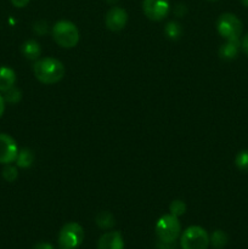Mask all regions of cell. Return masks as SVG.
<instances>
[{"instance_id": "9c48e42d", "label": "cell", "mask_w": 248, "mask_h": 249, "mask_svg": "<svg viewBox=\"0 0 248 249\" xmlns=\"http://www.w3.org/2000/svg\"><path fill=\"white\" fill-rule=\"evenodd\" d=\"M126 22H128V14L125 10L118 6L111 7L105 16V24L107 29L112 32H119L124 29Z\"/></svg>"}, {"instance_id": "44dd1931", "label": "cell", "mask_w": 248, "mask_h": 249, "mask_svg": "<svg viewBox=\"0 0 248 249\" xmlns=\"http://www.w3.org/2000/svg\"><path fill=\"white\" fill-rule=\"evenodd\" d=\"M4 99H5V101L9 102V104H12V105L17 104V102H19V100L22 99L21 90L16 87L11 88V89L7 90V91L5 92Z\"/></svg>"}, {"instance_id": "7a4b0ae2", "label": "cell", "mask_w": 248, "mask_h": 249, "mask_svg": "<svg viewBox=\"0 0 248 249\" xmlns=\"http://www.w3.org/2000/svg\"><path fill=\"white\" fill-rule=\"evenodd\" d=\"M53 38L58 46L63 49H72L79 43V31L73 22L61 19L53 27Z\"/></svg>"}, {"instance_id": "8992f818", "label": "cell", "mask_w": 248, "mask_h": 249, "mask_svg": "<svg viewBox=\"0 0 248 249\" xmlns=\"http://www.w3.org/2000/svg\"><path fill=\"white\" fill-rule=\"evenodd\" d=\"M84 241V230L78 223H67L58 233V245L63 249H77Z\"/></svg>"}, {"instance_id": "5b68a950", "label": "cell", "mask_w": 248, "mask_h": 249, "mask_svg": "<svg viewBox=\"0 0 248 249\" xmlns=\"http://www.w3.org/2000/svg\"><path fill=\"white\" fill-rule=\"evenodd\" d=\"M211 238L208 232L201 226H190L180 235L181 249H207Z\"/></svg>"}, {"instance_id": "2e32d148", "label": "cell", "mask_w": 248, "mask_h": 249, "mask_svg": "<svg viewBox=\"0 0 248 249\" xmlns=\"http://www.w3.org/2000/svg\"><path fill=\"white\" fill-rule=\"evenodd\" d=\"M209 238H211L212 246L216 249H221L225 247V246L228 245V241H229L228 235L221 230L214 231V232L212 233V236H209Z\"/></svg>"}, {"instance_id": "4316f807", "label": "cell", "mask_w": 248, "mask_h": 249, "mask_svg": "<svg viewBox=\"0 0 248 249\" xmlns=\"http://www.w3.org/2000/svg\"><path fill=\"white\" fill-rule=\"evenodd\" d=\"M240 1H241V4L243 5V6L248 7V0H240Z\"/></svg>"}, {"instance_id": "ffe728a7", "label": "cell", "mask_w": 248, "mask_h": 249, "mask_svg": "<svg viewBox=\"0 0 248 249\" xmlns=\"http://www.w3.org/2000/svg\"><path fill=\"white\" fill-rule=\"evenodd\" d=\"M1 175L7 182H14L18 178V170L12 164H6L4 167V169H2Z\"/></svg>"}, {"instance_id": "ac0fdd59", "label": "cell", "mask_w": 248, "mask_h": 249, "mask_svg": "<svg viewBox=\"0 0 248 249\" xmlns=\"http://www.w3.org/2000/svg\"><path fill=\"white\" fill-rule=\"evenodd\" d=\"M235 164L241 172L248 173V150L240 151V152L236 155Z\"/></svg>"}, {"instance_id": "8fae6325", "label": "cell", "mask_w": 248, "mask_h": 249, "mask_svg": "<svg viewBox=\"0 0 248 249\" xmlns=\"http://www.w3.org/2000/svg\"><path fill=\"white\" fill-rule=\"evenodd\" d=\"M16 83V73L12 68L7 66L0 67V91L6 92L11 88L15 87Z\"/></svg>"}, {"instance_id": "ba28073f", "label": "cell", "mask_w": 248, "mask_h": 249, "mask_svg": "<svg viewBox=\"0 0 248 249\" xmlns=\"http://www.w3.org/2000/svg\"><path fill=\"white\" fill-rule=\"evenodd\" d=\"M18 146L9 134L0 133V164H12L18 156Z\"/></svg>"}, {"instance_id": "30bf717a", "label": "cell", "mask_w": 248, "mask_h": 249, "mask_svg": "<svg viewBox=\"0 0 248 249\" xmlns=\"http://www.w3.org/2000/svg\"><path fill=\"white\" fill-rule=\"evenodd\" d=\"M97 249H124L123 236L119 231H108L100 237Z\"/></svg>"}, {"instance_id": "52a82bcc", "label": "cell", "mask_w": 248, "mask_h": 249, "mask_svg": "<svg viewBox=\"0 0 248 249\" xmlns=\"http://www.w3.org/2000/svg\"><path fill=\"white\" fill-rule=\"evenodd\" d=\"M142 11L151 21H162L170 11L169 0H142Z\"/></svg>"}, {"instance_id": "484cf974", "label": "cell", "mask_w": 248, "mask_h": 249, "mask_svg": "<svg viewBox=\"0 0 248 249\" xmlns=\"http://www.w3.org/2000/svg\"><path fill=\"white\" fill-rule=\"evenodd\" d=\"M107 2H108L109 5H114V4H117V2L119 1V0H106Z\"/></svg>"}, {"instance_id": "5bb4252c", "label": "cell", "mask_w": 248, "mask_h": 249, "mask_svg": "<svg viewBox=\"0 0 248 249\" xmlns=\"http://www.w3.org/2000/svg\"><path fill=\"white\" fill-rule=\"evenodd\" d=\"M95 221H96L97 226L102 230H109L116 224L113 214L109 213V212H100L96 218H95Z\"/></svg>"}, {"instance_id": "6da1fadb", "label": "cell", "mask_w": 248, "mask_h": 249, "mask_svg": "<svg viewBox=\"0 0 248 249\" xmlns=\"http://www.w3.org/2000/svg\"><path fill=\"white\" fill-rule=\"evenodd\" d=\"M34 77L45 85L61 82L65 77L66 68L60 60L53 57L39 58L33 65Z\"/></svg>"}, {"instance_id": "603a6c76", "label": "cell", "mask_w": 248, "mask_h": 249, "mask_svg": "<svg viewBox=\"0 0 248 249\" xmlns=\"http://www.w3.org/2000/svg\"><path fill=\"white\" fill-rule=\"evenodd\" d=\"M33 249H55V248H53V246L51 245V243L39 242V243H36L35 246H34Z\"/></svg>"}, {"instance_id": "7402d4cb", "label": "cell", "mask_w": 248, "mask_h": 249, "mask_svg": "<svg viewBox=\"0 0 248 249\" xmlns=\"http://www.w3.org/2000/svg\"><path fill=\"white\" fill-rule=\"evenodd\" d=\"M29 1L31 0H11V4L15 7H17V9H23V7H26L29 4Z\"/></svg>"}, {"instance_id": "277c9868", "label": "cell", "mask_w": 248, "mask_h": 249, "mask_svg": "<svg viewBox=\"0 0 248 249\" xmlns=\"http://www.w3.org/2000/svg\"><path fill=\"white\" fill-rule=\"evenodd\" d=\"M242 22L236 15L225 12L216 21V31L226 41H237L242 34Z\"/></svg>"}, {"instance_id": "cb8c5ba5", "label": "cell", "mask_w": 248, "mask_h": 249, "mask_svg": "<svg viewBox=\"0 0 248 249\" xmlns=\"http://www.w3.org/2000/svg\"><path fill=\"white\" fill-rule=\"evenodd\" d=\"M241 48H242L243 53L248 56V33L243 36L242 41H241Z\"/></svg>"}, {"instance_id": "7c38bea8", "label": "cell", "mask_w": 248, "mask_h": 249, "mask_svg": "<svg viewBox=\"0 0 248 249\" xmlns=\"http://www.w3.org/2000/svg\"><path fill=\"white\" fill-rule=\"evenodd\" d=\"M22 55L27 58V60L31 61H36L39 60L41 55V48L40 44L36 40H33V39H29V40L24 41L21 46Z\"/></svg>"}, {"instance_id": "d6986e66", "label": "cell", "mask_w": 248, "mask_h": 249, "mask_svg": "<svg viewBox=\"0 0 248 249\" xmlns=\"http://www.w3.org/2000/svg\"><path fill=\"white\" fill-rule=\"evenodd\" d=\"M169 212L170 214H173V215L179 218V216L184 215L185 212H186V204H185V202L181 201V199H175V201L170 202Z\"/></svg>"}, {"instance_id": "d4e9b609", "label": "cell", "mask_w": 248, "mask_h": 249, "mask_svg": "<svg viewBox=\"0 0 248 249\" xmlns=\"http://www.w3.org/2000/svg\"><path fill=\"white\" fill-rule=\"evenodd\" d=\"M5 104H6V101H5L4 96L0 94V118H1L2 114H4L5 112Z\"/></svg>"}, {"instance_id": "f1b7e54d", "label": "cell", "mask_w": 248, "mask_h": 249, "mask_svg": "<svg viewBox=\"0 0 248 249\" xmlns=\"http://www.w3.org/2000/svg\"><path fill=\"white\" fill-rule=\"evenodd\" d=\"M61 249H63V248H61Z\"/></svg>"}, {"instance_id": "4fadbf2b", "label": "cell", "mask_w": 248, "mask_h": 249, "mask_svg": "<svg viewBox=\"0 0 248 249\" xmlns=\"http://www.w3.org/2000/svg\"><path fill=\"white\" fill-rule=\"evenodd\" d=\"M241 43L240 40L237 41H226L225 44L220 46L219 49V56L224 60H233L237 57L238 51H240Z\"/></svg>"}, {"instance_id": "83f0119b", "label": "cell", "mask_w": 248, "mask_h": 249, "mask_svg": "<svg viewBox=\"0 0 248 249\" xmlns=\"http://www.w3.org/2000/svg\"><path fill=\"white\" fill-rule=\"evenodd\" d=\"M207 1H212V2H214V1H218V0H207Z\"/></svg>"}, {"instance_id": "e0dca14e", "label": "cell", "mask_w": 248, "mask_h": 249, "mask_svg": "<svg viewBox=\"0 0 248 249\" xmlns=\"http://www.w3.org/2000/svg\"><path fill=\"white\" fill-rule=\"evenodd\" d=\"M164 32H165V36H167L168 38L172 39V40H177V39L181 36L182 28L177 22L172 21L169 22V23H167V26H165L164 28Z\"/></svg>"}, {"instance_id": "3957f363", "label": "cell", "mask_w": 248, "mask_h": 249, "mask_svg": "<svg viewBox=\"0 0 248 249\" xmlns=\"http://www.w3.org/2000/svg\"><path fill=\"white\" fill-rule=\"evenodd\" d=\"M156 235L162 243H174L181 235L179 218L173 214H165L156 224Z\"/></svg>"}, {"instance_id": "9a60e30c", "label": "cell", "mask_w": 248, "mask_h": 249, "mask_svg": "<svg viewBox=\"0 0 248 249\" xmlns=\"http://www.w3.org/2000/svg\"><path fill=\"white\" fill-rule=\"evenodd\" d=\"M34 162V155L29 148H22L18 151V156H17L16 164L18 168H26L32 167Z\"/></svg>"}]
</instances>
